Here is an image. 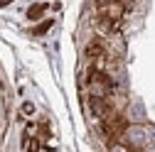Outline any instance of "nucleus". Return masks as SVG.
I'll return each mask as SVG.
<instances>
[{"instance_id": "obj_1", "label": "nucleus", "mask_w": 155, "mask_h": 152, "mask_svg": "<svg viewBox=\"0 0 155 152\" xmlns=\"http://www.w3.org/2000/svg\"><path fill=\"white\" fill-rule=\"evenodd\" d=\"M89 91L91 96H101V98H111L113 93V81L104 69H94L89 74Z\"/></svg>"}, {"instance_id": "obj_2", "label": "nucleus", "mask_w": 155, "mask_h": 152, "mask_svg": "<svg viewBox=\"0 0 155 152\" xmlns=\"http://www.w3.org/2000/svg\"><path fill=\"white\" fill-rule=\"evenodd\" d=\"M96 8H99V15L106 17V20H113V22H118L121 17H123V3L121 0H96Z\"/></svg>"}, {"instance_id": "obj_3", "label": "nucleus", "mask_w": 155, "mask_h": 152, "mask_svg": "<svg viewBox=\"0 0 155 152\" xmlns=\"http://www.w3.org/2000/svg\"><path fill=\"white\" fill-rule=\"evenodd\" d=\"M45 10V5H35L32 10H30V17H32V20H35V17H40V12Z\"/></svg>"}]
</instances>
